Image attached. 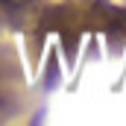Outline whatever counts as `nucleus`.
Here are the masks:
<instances>
[{
	"label": "nucleus",
	"mask_w": 126,
	"mask_h": 126,
	"mask_svg": "<svg viewBox=\"0 0 126 126\" xmlns=\"http://www.w3.org/2000/svg\"><path fill=\"white\" fill-rule=\"evenodd\" d=\"M3 3H9V6H21V3H27V0H3Z\"/></svg>",
	"instance_id": "nucleus-1"
}]
</instances>
